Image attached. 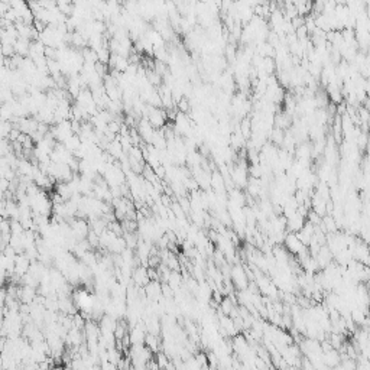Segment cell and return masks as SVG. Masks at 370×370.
<instances>
[{"instance_id":"6da1fadb","label":"cell","mask_w":370,"mask_h":370,"mask_svg":"<svg viewBox=\"0 0 370 370\" xmlns=\"http://www.w3.org/2000/svg\"><path fill=\"white\" fill-rule=\"evenodd\" d=\"M132 278H133V282L135 285L139 288V286H146L151 279H149V274H148V269L145 266H138L133 269V274H132Z\"/></svg>"},{"instance_id":"3957f363","label":"cell","mask_w":370,"mask_h":370,"mask_svg":"<svg viewBox=\"0 0 370 370\" xmlns=\"http://www.w3.org/2000/svg\"><path fill=\"white\" fill-rule=\"evenodd\" d=\"M231 279H233V282H234L239 288H242V289L247 286L246 274H245L243 268H240V266H234V268L231 269Z\"/></svg>"},{"instance_id":"7a4b0ae2","label":"cell","mask_w":370,"mask_h":370,"mask_svg":"<svg viewBox=\"0 0 370 370\" xmlns=\"http://www.w3.org/2000/svg\"><path fill=\"white\" fill-rule=\"evenodd\" d=\"M286 247L291 253H298L301 254L302 250H304V245L300 242V239L297 237L295 233H291L288 237H286Z\"/></svg>"}]
</instances>
